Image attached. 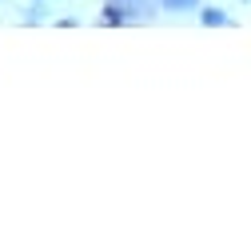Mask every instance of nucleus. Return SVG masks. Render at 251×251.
Listing matches in <instances>:
<instances>
[{
	"mask_svg": "<svg viewBox=\"0 0 251 251\" xmlns=\"http://www.w3.org/2000/svg\"><path fill=\"white\" fill-rule=\"evenodd\" d=\"M200 20H203L207 28H211V24H215V28H219V24H227V16H224V12H219V8H207V12L200 16Z\"/></svg>",
	"mask_w": 251,
	"mask_h": 251,
	"instance_id": "f03ea898",
	"label": "nucleus"
},
{
	"mask_svg": "<svg viewBox=\"0 0 251 251\" xmlns=\"http://www.w3.org/2000/svg\"><path fill=\"white\" fill-rule=\"evenodd\" d=\"M164 8H196V0H164Z\"/></svg>",
	"mask_w": 251,
	"mask_h": 251,
	"instance_id": "7ed1b4c3",
	"label": "nucleus"
},
{
	"mask_svg": "<svg viewBox=\"0 0 251 251\" xmlns=\"http://www.w3.org/2000/svg\"><path fill=\"white\" fill-rule=\"evenodd\" d=\"M108 20H124V16H140V12H148V4L144 0H108Z\"/></svg>",
	"mask_w": 251,
	"mask_h": 251,
	"instance_id": "f257e3e1",
	"label": "nucleus"
}]
</instances>
